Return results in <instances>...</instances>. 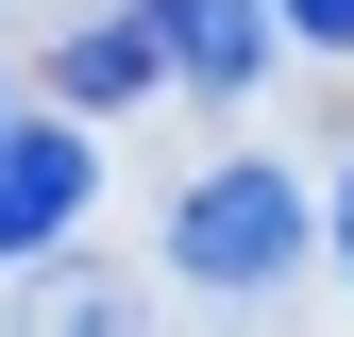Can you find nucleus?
Masks as SVG:
<instances>
[{
    "instance_id": "nucleus-1",
    "label": "nucleus",
    "mask_w": 354,
    "mask_h": 337,
    "mask_svg": "<svg viewBox=\"0 0 354 337\" xmlns=\"http://www.w3.org/2000/svg\"><path fill=\"white\" fill-rule=\"evenodd\" d=\"M169 253H186V270L203 287H287V253H304V186H287V168H203V186L186 202H169Z\"/></svg>"
},
{
    "instance_id": "nucleus-2",
    "label": "nucleus",
    "mask_w": 354,
    "mask_h": 337,
    "mask_svg": "<svg viewBox=\"0 0 354 337\" xmlns=\"http://www.w3.org/2000/svg\"><path fill=\"white\" fill-rule=\"evenodd\" d=\"M84 186H102V152H84L68 118H0V270H34V253L84 220Z\"/></svg>"
},
{
    "instance_id": "nucleus-3",
    "label": "nucleus",
    "mask_w": 354,
    "mask_h": 337,
    "mask_svg": "<svg viewBox=\"0 0 354 337\" xmlns=\"http://www.w3.org/2000/svg\"><path fill=\"white\" fill-rule=\"evenodd\" d=\"M136 17H152V51H169V84H219V102H236V84L253 68H270V0H136Z\"/></svg>"
},
{
    "instance_id": "nucleus-4",
    "label": "nucleus",
    "mask_w": 354,
    "mask_h": 337,
    "mask_svg": "<svg viewBox=\"0 0 354 337\" xmlns=\"http://www.w3.org/2000/svg\"><path fill=\"white\" fill-rule=\"evenodd\" d=\"M17 337H136V287H118V270H84V253H34Z\"/></svg>"
},
{
    "instance_id": "nucleus-5",
    "label": "nucleus",
    "mask_w": 354,
    "mask_h": 337,
    "mask_svg": "<svg viewBox=\"0 0 354 337\" xmlns=\"http://www.w3.org/2000/svg\"><path fill=\"white\" fill-rule=\"evenodd\" d=\"M51 84H68V102H136V84H169V51H152V17H102V34L51 51Z\"/></svg>"
},
{
    "instance_id": "nucleus-6",
    "label": "nucleus",
    "mask_w": 354,
    "mask_h": 337,
    "mask_svg": "<svg viewBox=\"0 0 354 337\" xmlns=\"http://www.w3.org/2000/svg\"><path fill=\"white\" fill-rule=\"evenodd\" d=\"M270 17L304 34V51H354V0H270Z\"/></svg>"
},
{
    "instance_id": "nucleus-7",
    "label": "nucleus",
    "mask_w": 354,
    "mask_h": 337,
    "mask_svg": "<svg viewBox=\"0 0 354 337\" xmlns=\"http://www.w3.org/2000/svg\"><path fill=\"white\" fill-rule=\"evenodd\" d=\"M337 270H354V186H337Z\"/></svg>"
}]
</instances>
